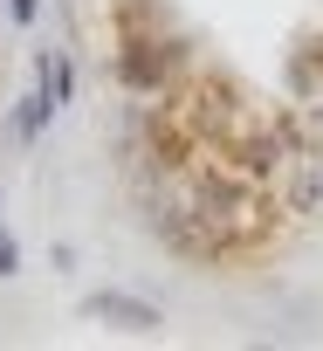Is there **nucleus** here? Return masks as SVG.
Masks as SVG:
<instances>
[{
  "label": "nucleus",
  "instance_id": "obj_1",
  "mask_svg": "<svg viewBox=\"0 0 323 351\" xmlns=\"http://www.w3.org/2000/svg\"><path fill=\"white\" fill-rule=\"evenodd\" d=\"M83 310H90V317H124L131 330H151V324H158V317H151L144 303H131V296H90Z\"/></svg>",
  "mask_w": 323,
  "mask_h": 351
},
{
  "label": "nucleus",
  "instance_id": "obj_2",
  "mask_svg": "<svg viewBox=\"0 0 323 351\" xmlns=\"http://www.w3.org/2000/svg\"><path fill=\"white\" fill-rule=\"evenodd\" d=\"M42 90H49L55 104H69V62H62V56H42Z\"/></svg>",
  "mask_w": 323,
  "mask_h": 351
},
{
  "label": "nucleus",
  "instance_id": "obj_3",
  "mask_svg": "<svg viewBox=\"0 0 323 351\" xmlns=\"http://www.w3.org/2000/svg\"><path fill=\"white\" fill-rule=\"evenodd\" d=\"M14 269H21V248H14V234H8V228H0V276H14Z\"/></svg>",
  "mask_w": 323,
  "mask_h": 351
},
{
  "label": "nucleus",
  "instance_id": "obj_4",
  "mask_svg": "<svg viewBox=\"0 0 323 351\" xmlns=\"http://www.w3.org/2000/svg\"><path fill=\"white\" fill-rule=\"evenodd\" d=\"M35 8H42V0H8V14H14V21H35Z\"/></svg>",
  "mask_w": 323,
  "mask_h": 351
}]
</instances>
